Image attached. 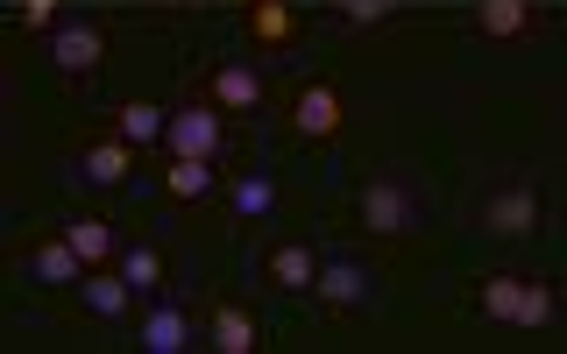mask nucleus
<instances>
[{
  "mask_svg": "<svg viewBox=\"0 0 567 354\" xmlns=\"http://www.w3.org/2000/svg\"><path fill=\"white\" fill-rule=\"evenodd\" d=\"M199 100H206V106H220L227 121H262V114H270V79H262L256 64L227 58V64L199 71Z\"/></svg>",
  "mask_w": 567,
  "mask_h": 354,
  "instance_id": "nucleus-5",
  "label": "nucleus"
},
{
  "mask_svg": "<svg viewBox=\"0 0 567 354\" xmlns=\"http://www.w3.org/2000/svg\"><path fill=\"white\" fill-rule=\"evenodd\" d=\"M241 29H248V43H256L262 58H291V50H306V35H312V8H298V0H248Z\"/></svg>",
  "mask_w": 567,
  "mask_h": 354,
  "instance_id": "nucleus-6",
  "label": "nucleus"
},
{
  "mask_svg": "<svg viewBox=\"0 0 567 354\" xmlns=\"http://www.w3.org/2000/svg\"><path fill=\"white\" fill-rule=\"evenodd\" d=\"M206 347L213 354H256L262 333H256V319H248L241 305H213L206 312Z\"/></svg>",
  "mask_w": 567,
  "mask_h": 354,
  "instance_id": "nucleus-17",
  "label": "nucleus"
},
{
  "mask_svg": "<svg viewBox=\"0 0 567 354\" xmlns=\"http://www.w3.org/2000/svg\"><path fill=\"white\" fill-rule=\"evenodd\" d=\"M348 227L362 241H419L425 235V206L412 191V177H390V170H362L348 191Z\"/></svg>",
  "mask_w": 567,
  "mask_h": 354,
  "instance_id": "nucleus-1",
  "label": "nucleus"
},
{
  "mask_svg": "<svg viewBox=\"0 0 567 354\" xmlns=\"http://www.w3.org/2000/svg\"><path fill=\"white\" fill-rule=\"evenodd\" d=\"M475 312L483 319H496V326H554L560 319V291H554V277H525V270H489V277H475L468 291Z\"/></svg>",
  "mask_w": 567,
  "mask_h": 354,
  "instance_id": "nucleus-2",
  "label": "nucleus"
},
{
  "mask_svg": "<svg viewBox=\"0 0 567 354\" xmlns=\"http://www.w3.org/2000/svg\"><path fill=\"white\" fill-rule=\"evenodd\" d=\"M14 22L22 29H58V0H14Z\"/></svg>",
  "mask_w": 567,
  "mask_h": 354,
  "instance_id": "nucleus-23",
  "label": "nucleus"
},
{
  "mask_svg": "<svg viewBox=\"0 0 567 354\" xmlns=\"http://www.w3.org/2000/svg\"><path fill=\"white\" fill-rule=\"evenodd\" d=\"M256 277L270 283L277 298H306L312 277H319V256H312L306 241H270V248L256 256Z\"/></svg>",
  "mask_w": 567,
  "mask_h": 354,
  "instance_id": "nucleus-12",
  "label": "nucleus"
},
{
  "mask_svg": "<svg viewBox=\"0 0 567 354\" xmlns=\"http://www.w3.org/2000/svg\"><path fill=\"white\" fill-rule=\"evenodd\" d=\"M284 114H291V135L306 142V149H327V142H341L348 106H341V85H333V79H306Z\"/></svg>",
  "mask_w": 567,
  "mask_h": 354,
  "instance_id": "nucleus-7",
  "label": "nucleus"
},
{
  "mask_svg": "<svg viewBox=\"0 0 567 354\" xmlns=\"http://www.w3.org/2000/svg\"><path fill=\"white\" fill-rule=\"evenodd\" d=\"M114 121H121V135H128L135 142V149H150V142H156V149H164V106H156V100H121L114 106Z\"/></svg>",
  "mask_w": 567,
  "mask_h": 354,
  "instance_id": "nucleus-20",
  "label": "nucleus"
},
{
  "mask_svg": "<svg viewBox=\"0 0 567 354\" xmlns=\"http://www.w3.org/2000/svg\"><path fill=\"white\" fill-rule=\"evenodd\" d=\"M220 206H227V220L256 227V220H270V212L284 206V191H277V177H262V170H235L220 185Z\"/></svg>",
  "mask_w": 567,
  "mask_h": 354,
  "instance_id": "nucleus-13",
  "label": "nucleus"
},
{
  "mask_svg": "<svg viewBox=\"0 0 567 354\" xmlns=\"http://www.w3.org/2000/svg\"><path fill=\"white\" fill-rule=\"evenodd\" d=\"M22 270H29L35 283H58V291H79V283H85V256H79V248H71L64 235H43V241H29Z\"/></svg>",
  "mask_w": 567,
  "mask_h": 354,
  "instance_id": "nucleus-14",
  "label": "nucleus"
},
{
  "mask_svg": "<svg viewBox=\"0 0 567 354\" xmlns=\"http://www.w3.org/2000/svg\"><path fill=\"white\" fill-rule=\"evenodd\" d=\"M333 8V22H354V29H369V22H398V0H327Z\"/></svg>",
  "mask_w": 567,
  "mask_h": 354,
  "instance_id": "nucleus-22",
  "label": "nucleus"
},
{
  "mask_svg": "<svg viewBox=\"0 0 567 354\" xmlns=\"http://www.w3.org/2000/svg\"><path fill=\"white\" fill-rule=\"evenodd\" d=\"M71 164H79V177H85L93 191H121V185L135 177V142L114 135V128H106V135H85Z\"/></svg>",
  "mask_w": 567,
  "mask_h": 354,
  "instance_id": "nucleus-11",
  "label": "nucleus"
},
{
  "mask_svg": "<svg viewBox=\"0 0 567 354\" xmlns=\"http://www.w3.org/2000/svg\"><path fill=\"white\" fill-rule=\"evenodd\" d=\"M164 156H206V164H227V156H241V121H227L220 106H206V100L171 106Z\"/></svg>",
  "mask_w": 567,
  "mask_h": 354,
  "instance_id": "nucleus-4",
  "label": "nucleus"
},
{
  "mask_svg": "<svg viewBox=\"0 0 567 354\" xmlns=\"http://www.w3.org/2000/svg\"><path fill=\"white\" fill-rule=\"evenodd\" d=\"M227 8H248V0H227Z\"/></svg>",
  "mask_w": 567,
  "mask_h": 354,
  "instance_id": "nucleus-24",
  "label": "nucleus"
},
{
  "mask_svg": "<svg viewBox=\"0 0 567 354\" xmlns=\"http://www.w3.org/2000/svg\"><path fill=\"white\" fill-rule=\"evenodd\" d=\"M79 298H85V305H93L100 319H128V305H135L142 291H135V283L121 277V270H93V277L79 283Z\"/></svg>",
  "mask_w": 567,
  "mask_h": 354,
  "instance_id": "nucleus-19",
  "label": "nucleus"
},
{
  "mask_svg": "<svg viewBox=\"0 0 567 354\" xmlns=\"http://www.w3.org/2000/svg\"><path fill=\"white\" fill-rule=\"evenodd\" d=\"M50 58H58L64 85H85L106 58H114V29L106 22H64V29H50Z\"/></svg>",
  "mask_w": 567,
  "mask_h": 354,
  "instance_id": "nucleus-9",
  "label": "nucleus"
},
{
  "mask_svg": "<svg viewBox=\"0 0 567 354\" xmlns=\"http://www.w3.org/2000/svg\"><path fill=\"white\" fill-rule=\"evenodd\" d=\"M142 354H185V347H199L192 341V319L177 312V305H150L142 312V341H135Z\"/></svg>",
  "mask_w": 567,
  "mask_h": 354,
  "instance_id": "nucleus-16",
  "label": "nucleus"
},
{
  "mask_svg": "<svg viewBox=\"0 0 567 354\" xmlns=\"http://www.w3.org/2000/svg\"><path fill=\"white\" fill-rule=\"evenodd\" d=\"M454 22L475 29V35H554V14H546L539 0H475Z\"/></svg>",
  "mask_w": 567,
  "mask_h": 354,
  "instance_id": "nucleus-10",
  "label": "nucleus"
},
{
  "mask_svg": "<svg viewBox=\"0 0 567 354\" xmlns=\"http://www.w3.org/2000/svg\"><path fill=\"white\" fill-rule=\"evenodd\" d=\"M312 298H319V312H327V319H348V312H362L369 298H377V270H369L362 256H319Z\"/></svg>",
  "mask_w": 567,
  "mask_h": 354,
  "instance_id": "nucleus-8",
  "label": "nucleus"
},
{
  "mask_svg": "<svg viewBox=\"0 0 567 354\" xmlns=\"http://www.w3.org/2000/svg\"><path fill=\"white\" fill-rule=\"evenodd\" d=\"M64 241L85 256V270H114V227H106L100 212H71V220H64Z\"/></svg>",
  "mask_w": 567,
  "mask_h": 354,
  "instance_id": "nucleus-18",
  "label": "nucleus"
},
{
  "mask_svg": "<svg viewBox=\"0 0 567 354\" xmlns=\"http://www.w3.org/2000/svg\"><path fill=\"white\" fill-rule=\"evenodd\" d=\"M121 277H128V283H135V291H142V298H150V291H164V248H150V241H135V248H128V256H121Z\"/></svg>",
  "mask_w": 567,
  "mask_h": 354,
  "instance_id": "nucleus-21",
  "label": "nucleus"
},
{
  "mask_svg": "<svg viewBox=\"0 0 567 354\" xmlns=\"http://www.w3.org/2000/svg\"><path fill=\"white\" fill-rule=\"evenodd\" d=\"M475 227L496 235V241H532L546 227V185L532 170L496 177V185L483 191V206H475Z\"/></svg>",
  "mask_w": 567,
  "mask_h": 354,
  "instance_id": "nucleus-3",
  "label": "nucleus"
},
{
  "mask_svg": "<svg viewBox=\"0 0 567 354\" xmlns=\"http://www.w3.org/2000/svg\"><path fill=\"white\" fill-rule=\"evenodd\" d=\"M156 185H164V199H171V206H199V199H220V164H206V156H171Z\"/></svg>",
  "mask_w": 567,
  "mask_h": 354,
  "instance_id": "nucleus-15",
  "label": "nucleus"
}]
</instances>
